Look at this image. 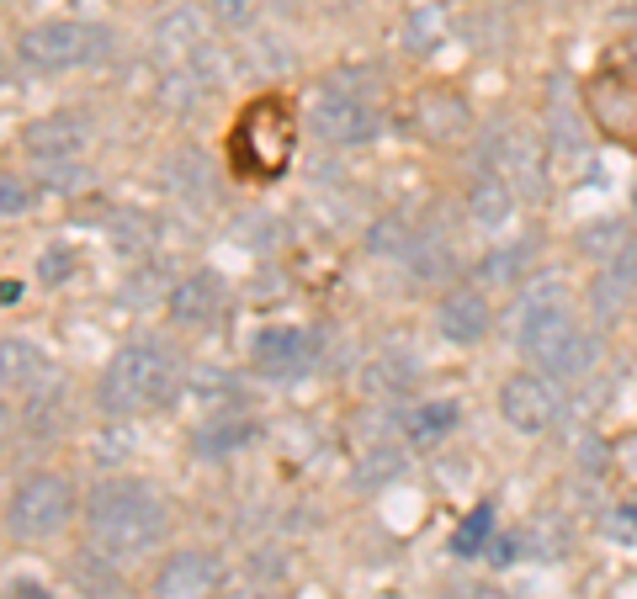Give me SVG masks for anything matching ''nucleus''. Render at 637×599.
Here are the masks:
<instances>
[{"instance_id":"f257e3e1","label":"nucleus","mask_w":637,"mask_h":599,"mask_svg":"<svg viewBox=\"0 0 637 599\" xmlns=\"http://www.w3.org/2000/svg\"><path fill=\"white\" fill-rule=\"evenodd\" d=\"M85 530H91V547L101 558L128 562V558H139V552H149L165 536V504H159L155 488H144V482L112 478L85 499Z\"/></svg>"},{"instance_id":"f03ea898","label":"nucleus","mask_w":637,"mask_h":599,"mask_svg":"<svg viewBox=\"0 0 637 599\" xmlns=\"http://www.w3.org/2000/svg\"><path fill=\"white\" fill-rule=\"evenodd\" d=\"M557 292H563V281L531 286L526 314H520V351L537 360V366L557 371V377H585L590 360H596V340L574 329L568 303H563Z\"/></svg>"},{"instance_id":"7ed1b4c3","label":"nucleus","mask_w":637,"mask_h":599,"mask_svg":"<svg viewBox=\"0 0 637 599\" xmlns=\"http://www.w3.org/2000/svg\"><path fill=\"white\" fill-rule=\"evenodd\" d=\"M292 144H298L292 112L281 101H272V96H261V101H250L239 112L235 138H229V164H235L239 175H250V181H272V175L287 170Z\"/></svg>"},{"instance_id":"20e7f679","label":"nucleus","mask_w":637,"mask_h":599,"mask_svg":"<svg viewBox=\"0 0 637 599\" xmlns=\"http://www.w3.org/2000/svg\"><path fill=\"white\" fill-rule=\"evenodd\" d=\"M176 393V360L165 345L139 340L112 356L107 377H101V408L107 414H144Z\"/></svg>"},{"instance_id":"39448f33","label":"nucleus","mask_w":637,"mask_h":599,"mask_svg":"<svg viewBox=\"0 0 637 599\" xmlns=\"http://www.w3.org/2000/svg\"><path fill=\"white\" fill-rule=\"evenodd\" d=\"M16 53L33 70H75L101 53H112V33L107 27H85V22H43L33 33L16 38Z\"/></svg>"},{"instance_id":"423d86ee","label":"nucleus","mask_w":637,"mask_h":599,"mask_svg":"<svg viewBox=\"0 0 637 599\" xmlns=\"http://www.w3.org/2000/svg\"><path fill=\"white\" fill-rule=\"evenodd\" d=\"M75 515V488L64 478H27L16 493H11V504H5V530L11 536H53V530H64V519Z\"/></svg>"},{"instance_id":"0eeeda50","label":"nucleus","mask_w":637,"mask_h":599,"mask_svg":"<svg viewBox=\"0 0 637 599\" xmlns=\"http://www.w3.org/2000/svg\"><path fill=\"white\" fill-rule=\"evenodd\" d=\"M585 112L596 122L605 138L637 149V75L627 70H605L585 85Z\"/></svg>"},{"instance_id":"6e6552de","label":"nucleus","mask_w":637,"mask_h":599,"mask_svg":"<svg viewBox=\"0 0 637 599\" xmlns=\"http://www.w3.org/2000/svg\"><path fill=\"white\" fill-rule=\"evenodd\" d=\"M309 122H314L318 138H329V144H361V138H372L377 112L361 101L357 90H346V85H318L314 96H309Z\"/></svg>"},{"instance_id":"1a4fd4ad","label":"nucleus","mask_w":637,"mask_h":599,"mask_svg":"<svg viewBox=\"0 0 637 599\" xmlns=\"http://www.w3.org/2000/svg\"><path fill=\"white\" fill-rule=\"evenodd\" d=\"M500 414H505V425L520 430V436H542V430L557 419V393L542 382V377L520 371V377L505 382V393H500Z\"/></svg>"},{"instance_id":"9d476101","label":"nucleus","mask_w":637,"mask_h":599,"mask_svg":"<svg viewBox=\"0 0 637 599\" xmlns=\"http://www.w3.org/2000/svg\"><path fill=\"white\" fill-rule=\"evenodd\" d=\"M409 118H414V127H420L431 144H457V138L473 127V112H468V101H462L457 90H446V85H431V90H420Z\"/></svg>"},{"instance_id":"9b49d317","label":"nucleus","mask_w":637,"mask_h":599,"mask_svg":"<svg viewBox=\"0 0 637 599\" xmlns=\"http://www.w3.org/2000/svg\"><path fill=\"white\" fill-rule=\"evenodd\" d=\"M213 595H218V562L207 552H176L155 578V599H213Z\"/></svg>"},{"instance_id":"f8f14e48","label":"nucleus","mask_w":637,"mask_h":599,"mask_svg":"<svg viewBox=\"0 0 637 599\" xmlns=\"http://www.w3.org/2000/svg\"><path fill=\"white\" fill-rule=\"evenodd\" d=\"M155 53L165 59V64H192L197 53H207V22H202L192 5H181V11L159 16V27H155Z\"/></svg>"},{"instance_id":"ddd939ff","label":"nucleus","mask_w":637,"mask_h":599,"mask_svg":"<svg viewBox=\"0 0 637 599\" xmlns=\"http://www.w3.org/2000/svg\"><path fill=\"white\" fill-rule=\"evenodd\" d=\"M218 308H224V281L213 277V271H192V277L170 292V319L187 323V329L207 323Z\"/></svg>"},{"instance_id":"4468645a","label":"nucleus","mask_w":637,"mask_h":599,"mask_svg":"<svg viewBox=\"0 0 637 599\" xmlns=\"http://www.w3.org/2000/svg\"><path fill=\"white\" fill-rule=\"evenodd\" d=\"M436 323L452 345H478V340L489 334V303H483L478 292H452V297L441 303Z\"/></svg>"},{"instance_id":"2eb2a0df","label":"nucleus","mask_w":637,"mask_h":599,"mask_svg":"<svg viewBox=\"0 0 637 599\" xmlns=\"http://www.w3.org/2000/svg\"><path fill=\"white\" fill-rule=\"evenodd\" d=\"M446 33H452V16H446L441 0H414L404 11V48L409 53H436L446 42Z\"/></svg>"},{"instance_id":"dca6fc26","label":"nucleus","mask_w":637,"mask_h":599,"mask_svg":"<svg viewBox=\"0 0 637 599\" xmlns=\"http://www.w3.org/2000/svg\"><path fill=\"white\" fill-rule=\"evenodd\" d=\"M303 360H309V334L292 329V323L266 329V334L255 340V366H261V371H292V366H303Z\"/></svg>"},{"instance_id":"f3484780","label":"nucleus","mask_w":637,"mask_h":599,"mask_svg":"<svg viewBox=\"0 0 637 599\" xmlns=\"http://www.w3.org/2000/svg\"><path fill=\"white\" fill-rule=\"evenodd\" d=\"M27 149L38 155V160H64V155H75L80 149V122L75 118H43L27 127Z\"/></svg>"},{"instance_id":"a211bd4d","label":"nucleus","mask_w":637,"mask_h":599,"mask_svg":"<svg viewBox=\"0 0 637 599\" xmlns=\"http://www.w3.org/2000/svg\"><path fill=\"white\" fill-rule=\"evenodd\" d=\"M452 425H457V403H452V399L414 403V408L404 414V436L414 440V445H431V440L452 436Z\"/></svg>"},{"instance_id":"6ab92c4d","label":"nucleus","mask_w":637,"mask_h":599,"mask_svg":"<svg viewBox=\"0 0 637 599\" xmlns=\"http://www.w3.org/2000/svg\"><path fill=\"white\" fill-rule=\"evenodd\" d=\"M478 223H489V229H500L505 218H510V181L500 175V170H483L473 181V197H468Z\"/></svg>"},{"instance_id":"aec40b11","label":"nucleus","mask_w":637,"mask_h":599,"mask_svg":"<svg viewBox=\"0 0 637 599\" xmlns=\"http://www.w3.org/2000/svg\"><path fill=\"white\" fill-rule=\"evenodd\" d=\"M0 371H5V388H33L43 377V356L22 334H5L0 340Z\"/></svg>"},{"instance_id":"412c9836","label":"nucleus","mask_w":637,"mask_h":599,"mask_svg":"<svg viewBox=\"0 0 637 599\" xmlns=\"http://www.w3.org/2000/svg\"><path fill=\"white\" fill-rule=\"evenodd\" d=\"M489 536H494V510L478 504L473 515L452 530V552H457V558H478V552H489Z\"/></svg>"},{"instance_id":"4be33fe9","label":"nucleus","mask_w":637,"mask_h":599,"mask_svg":"<svg viewBox=\"0 0 637 599\" xmlns=\"http://www.w3.org/2000/svg\"><path fill=\"white\" fill-rule=\"evenodd\" d=\"M627 229H622V223H616V218H611V223H590V229H585V234H579V249H585V255H596V260H616V249H627Z\"/></svg>"},{"instance_id":"5701e85b","label":"nucleus","mask_w":637,"mask_h":599,"mask_svg":"<svg viewBox=\"0 0 637 599\" xmlns=\"http://www.w3.org/2000/svg\"><path fill=\"white\" fill-rule=\"evenodd\" d=\"M22 207H27V186L16 181V170H5L0 175V212L5 218H22Z\"/></svg>"},{"instance_id":"b1692460","label":"nucleus","mask_w":637,"mask_h":599,"mask_svg":"<svg viewBox=\"0 0 637 599\" xmlns=\"http://www.w3.org/2000/svg\"><path fill=\"white\" fill-rule=\"evenodd\" d=\"M70 271H75L70 249H64V244H48V249H43V277H48V281H64Z\"/></svg>"},{"instance_id":"393cba45","label":"nucleus","mask_w":637,"mask_h":599,"mask_svg":"<svg viewBox=\"0 0 637 599\" xmlns=\"http://www.w3.org/2000/svg\"><path fill=\"white\" fill-rule=\"evenodd\" d=\"M611 462H616V473H622L627 482H637V430H633V436H622V440H616Z\"/></svg>"},{"instance_id":"a878e982","label":"nucleus","mask_w":637,"mask_h":599,"mask_svg":"<svg viewBox=\"0 0 637 599\" xmlns=\"http://www.w3.org/2000/svg\"><path fill=\"white\" fill-rule=\"evenodd\" d=\"M244 436H250V425H239V430L229 425V430H218V436H213V430H202V436H197V451H224V445H239Z\"/></svg>"},{"instance_id":"bb28decb","label":"nucleus","mask_w":637,"mask_h":599,"mask_svg":"<svg viewBox=\"0 0 637 599\" xmlns=\"http://www.w3.org/2000/svg\"><path fill=\"white\" fill-rule=\"evenodd\" d=\"M611 277H616V286H637V244H627V249L611 260Z\"/></svg>"},{"instance_id":"cd10ccee","label":"nucleus","mask_w":637,"mask_h":599,"mask_svg":"<svg viewBox=\"0 0 637 599\" xmlns=\"http://www.w3.org/2000/svg\"><path fill=\"white\" fill-rule=\"evenodd\" d=\"M207 11L224 16V22H244L250 16V0H207Z\"/></svg>"},{"instance_id":"c85d7f7f","label":"nucleus","mask_w":637,"mask_h":599,"mask_svg":"<svg viewBox=\"0 0 637 599\" xmlns=\"http://www.w3.org/2000/svg\"><path fill=\"white\" fill-rule=\"evenodd\" d=\"M611 536H637V504H622V515H611Z\"/></svg>"},{"instance_id":"c756f323","label":"nucleus","mask_w":637,"mask_h":599,"mask_svg":"<svg viewBox=\"0 0 637 599\" xmlns=\"http://www.w3.org/2000/svg\"><path fill=\"white\" fill-rule=\"evenodd\" d=\"M5 599H53V595H48L43 584H33V578H16V584H11V595H5Z\"/></svg>"},{"instance_id":"7c9ffc66","label":"nucleus","mask_w":637,"mask_h":599,"mask_svg":"<svg viewBox=\"0 0 637 599\" xmlns=\"http://www.w3.org/2000/svg\"><path fill=\"white\" fill-rule=\"evenodd\" d=\"M452 599H505V595L489 589V584H462V589H452Z\"/></svg>"},{"instance_id":"2f4dec72","label":"nucleus","mask_w":637,"mask_h":599,"mask_svg":"<svg viewBox=\"0 0 637 599\" xmlns=\"http://www.w3.org/2000/svg\"><path fill=\"white\" fill-rule=\"evenodd\" d=\"M489 558L500 562V567H505V562H516V541H510V536H500V541H489Z\"/></svg>"}]
</instances>
